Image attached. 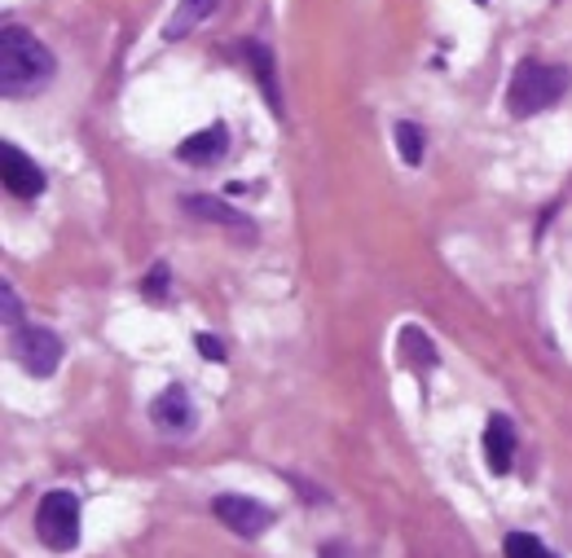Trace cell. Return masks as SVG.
<instances>
[{
    "mask_svg": "<svg viewBox=\"0 0 572 558\" xmlns=\"http://www.w3.org/2000/svg\"><path fill=\"white\" fill-rule=\"evenodd\" d=\"M484 457H489V470L493 475H506L511 462H515V427L506 414H493L489 427H484Z\"/></svg>",
    "mask_w": 572,
    "mask_h": 558,
    "instance_id": "cell-9",
    "label": "cell"
},
{
    "mask_svg": "<svg viewBox=\"0 0 572 558\" xmlns=\"http://www.w3.org/2000/svg\"><path fill=\"white\" fill-rule=\"evenodd\" d=\"M225 154H229V128H225V124H211V128L194 132V137L181 141V150H176V159H181V163H194V167H211V163H220Z\"/></svg>",
    "mask_w": 572,
    "mask_h": 558,
    "instance_id": "cell-8",
    "label": "cell"
},
{
    "mask_svg": "<svg viewBox=\"0 0 572 558\" xmlns=\"http://www.w3.org/2000/svg\"><path fill=\"white\" fill-rule=\"evenodd\" d=\"M14 357H19V365H23L27 374L49 379V374L62 365V339H58L54 330H45V326H23V330L14 335Z\"/></svg>",
    "mask_w": 572,
    "mask_h": 558,
    "instance_id": "cell-4",
    "label": "cell"
},
{
    "mask_svg": "<svg viewBox=\"0 0 572 558\" xmlns=\"http://www.w3.org/2000/svg\"><path fill=\"white\" fill-rule=\"evenodd\" d=\"M401 361H410L419 374H427V370L436 365V348H432V339H427L419 326H405V330H401Z\"/></svg>",
    "mask_w": 572,
    "mask_h": 558,
    "instance_id": "cell-11",
    "label": "cell"
},
{
    "mask_svg": "<svg viewBox=\"0 0 572 558\" xmlns=\"http://www.w3.org/2000/svg\"><path fill=\"white\" fill-rule=\"evenodd\" d=\"M36 532L54 554H67L80 545V501L76 492H45L41 510H36Z\"/></svg>",
    "mask_w": 572,
    "mask_h": 558,
    "instance_id": "cell-3",
    "label": "cell"
},
{
    "mask_svg": "<svg viewBox=\"0 0 572 558\" xmlns=\"http://www.w3.org/2000/svg\"><path fill=\"white\" fill-rule=\"evenodd\" d=\"M502 549H506V558H559V554H550V549H546L537 536H528V532H511Z\"/></svg>",
    "mask_w": 572,
    "mask_h": 558,
    "instance_id": "cell-14",
    "label": "cell"
},
{
    "mask_svg": "<svg viewBox=\"0 0 572 558\" xmlns=\"http://www.w3.org/2000/svg\"><path fill=\"white\" fill-rule=\"evenodd\" d=\"M211 510H216V519H220L225 527H233L238 536H264L268 523H273V510L260 505V501H251V497H242V492H220V497L211 501Z\"/></svg>",
    "mask_w": 572,
    "mask_h": 558,
    "instance_id": "cell-5",
    "label": "cell"
},
{
    "mask_svg": "<svg viewBox=\"0 0 572 558\" xmlns=\"http://www.w3.org/2000/svg\"><path fill=\"white\" fill-rule=\"evenodd\" d=\"M0 167H5V189H10L14 198H36V194L45 189V172H41L14 141L0 146Z\"/></svg>",
    "mask_w": 572,
    "mask_h": 558,
    "instance_id": "cell-6",
    "label": "cell"
},
{
    "mask_svg": "<svg viewBox=\"0 0 572 558\" xmlns=\"http://www.w3.org/2000/svg\"><path fill=\"white\" fill-rule=\"evenodd\" d=\"M198 348H203L207 361H220V357H225V344H220L216 335H198Z\"/></svg>",
    "mask_w": 572,
    "mask_h": 558,
    "instance_id": "cell-18",
    "label": "cell"
},
{
    "mask_svg": "<svg viewBox=\"0 0 572 558\" xmlns=\"http://www.w3.org/2000/svg\"><path fill=\"white\" fill-rule=\"evenodd\" d=\"M58 62L54 54L23 27L0 32V93L5 97H32L54 80Z\"/></svg>",
    "mask_w": 572,
    "mask_h": 558,
    "instance_id": "cell-1",
    "label": "cell"
},
{
    "mask_svg": "<svg viewBox=\"0 0 572 558\" xmlns=\"http://www.w3.org/2000/svg\"><path fill=\"white\" fill-rule=\"evenodd\" d=\"M242 54H247V58L255 62V80L264 84V93H268V102H273V111L282 115V102H277V89H273V62H268V54H264L260 45H247Z\"/></svg>",
    "mask_w": 572,
    "mask_h": 558,
    "instance_id": "cell-15",
    "label": "cell"
},
{
    "mask_svg": "<svg viewBox=\"0 0 572 558\" xmlns=\"http://www.w3.org/2000/svg\"><path fill=\"white\" fill-rule=\"evenodd\" d=\"M150 418H155L159 431H172V435L194 431V400H190V392L185 387H168L163 396H155Z\"/></svg>",
    "mask_w": 572,
    "mask_h": 558,
    "instance_id": "cell-7",
    "label": "cell"
},
{
    "mask_svg": "<svg viewBox=\"0 0 572 558\" xmlns=\"http://www.w3.org/2000/svg\"><path fill=\"white\" fill-rule=\"evenodd\" d=\"M397 150H401V159L410 167H419L423 163V128L419 124H397Z\"/></svg>",
    "mask_w": 572,
    "mask_h": 558,
    "instance_id": "cell-13",
    "label": "cell"
},
{
    "mask_svg": "<svg viewBox=\"0 0 572 558\" xmlns=\"http://www.w3.org/2000/svg\"><path fill=\"white\" fill-rule=\"evenodd\" d=\"M146 295H150V300H163V295H168V268H163V264L150 268V277H146Z\"/></svg>",
    "mask_w": 572,
    "mask_h": 558,
    "instance_id": "cell-16",
    "label": "cell"
},
{
    "mask_svg": "<svg viewBox=\"0 0 572 558\" xmlns=\"http://www.w3.org/2000/svg\"><path fill=\"white\" fill-rule=\"evenodd\" d=\"M0 300H5V322L14 326V322L23 317V304L14 300V287H10V282H5V287H0Z\"/></svg>",
    "mask_w": 572,
    "mask_h": 558,
    "instance_id": "cell-17",
    "label": "cell"
},
{
    "mask_svg": "<svg viewBox=\"0 0 572 558\" xmlns=\"http://www.w3.org/2000/svg\"><path fill=\"white\" fill-rule=\"evenodd\" d=\"M568 84H572V75H568L563 67H550V62L528 58V62H519L515 75H511L506 111H511L515 119H533V115H541L546 106H554V102L568 93Z\"/></svg>",
    "mask_w": 572,
    "mask_h": 558,
    "instance_id": "cell-2",
    "label": "cell"
},
{
    "mask_svg": "<svg viewBox=\"0 0 572 558\" xmlns=\"http://www.w3.org/2000/svg\"><path fill=\"white\" fill-rule=\"evenodd\" d=\"M185 207L194 211V216H203V220H216V224H225V229H238L242 237H251L255 229L233 211V207H225L220 198H207V194H194V198H185Z\"/></svg>",
    "mask_w": 572,
    "mask_h": 558,
    "instance_id": "cell-10",
    "label": "cell"
},
{
    "mask_svg": "<svg viewBox=\"0 0 572 558\" xmlns=\"http://www.w3.org/2000/svg\"><path fill=\"white\" fill-rule=\"evenodd\" d=\"M211 10H216V0H181L176 5V14H172V23H168V40H181L190 27H198L203 19H211Z\"/></svg>",
    "mask_w": 572,
    "mask_h": 558,
    "instance_id": "cell-12",
    "label": "cell"
}]
</instances>
